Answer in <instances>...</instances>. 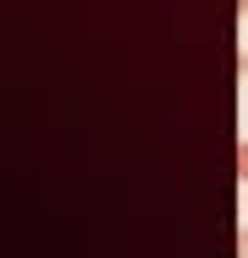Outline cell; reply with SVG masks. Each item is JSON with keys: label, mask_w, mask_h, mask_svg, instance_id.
Wrapping results in <instances>:
<instances>
[{"label": "cell", "mask_w": 248, "mask_h": 258, "mask_svg": "<svg viewBox=\"0 0 248 258\" xmlns=\"http://www.w3.org/2000/svg\"><path fill=\"white\" fill-rule=\"evenodd\" d=\"M237 177H243V183H248V140L237 145Z\"/></svg>", "instance_id": "cell-1"}, {"label": "cell", "mask_w": 248, "mask_h": 258, "mask_svg": "<svg viewBox=\"0 0 248 258\" xmlns=\"http://www.w3.org/2000/svg\"><path fill=\"white\" fill-rule=\"evenodd\" d=\"M237 11H243V16H248V0H237Z\"/></svg>", "instance_id": "cell-2"}]
</instances>
